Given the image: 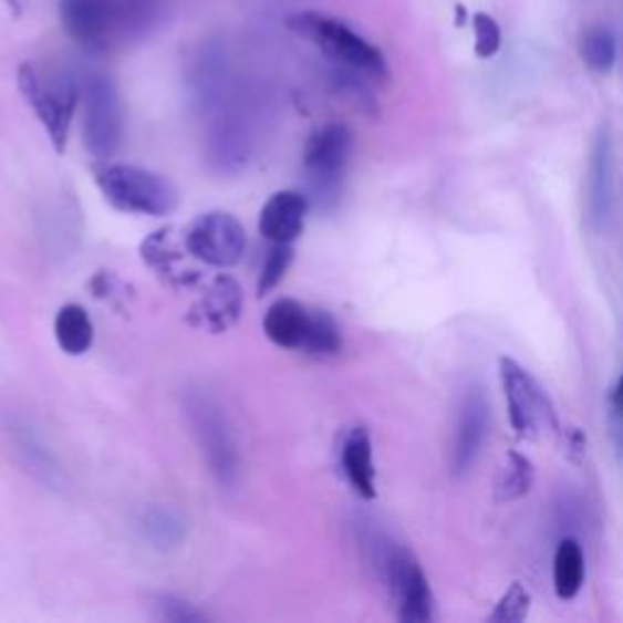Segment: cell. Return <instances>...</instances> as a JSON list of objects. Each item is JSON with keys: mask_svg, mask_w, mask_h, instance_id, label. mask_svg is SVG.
<instances>
[{"mask_svg": "<svg viewBox=\"0 0 623 623\" xmlns=\"http://www.w3.org/2000/svg\"><path fill=\"white\" fill-rule=\"evenodd\" d=\"M54 336L59 349L69 356H83L93 346V322L81 304H64L56 312Z\"/></svg>", "mask_w": 623, "mask_h": 623, "instance_id": "obj_18", "label": "cell"}, {"mask_svg": "<svg viewBox=\"0 0 623 623\" xmlns=\"http://www.w3.org/2000/svg\"><path fill=\"white\" fill-rule=\"evenodd\" d=\"M584 584V553L575 539H563L553 555V590L558 600H575Z\"/></svg>", "mask_w": 623, "mask_h": 623, "instance_id": "obj_17", "label": "cell"}, {"mask_svg": "<svg viewBox=\"0 0 623 623\" xmlns=\"http://www.w3.org/2000/svg\"><path fill=\"white\" fill-rule=\"evenodd\" d=\"M292 263V243H273V249L268 251L263 268H261V278H259V295H268L280 280L285 278L288 268Z\"/></svg>", "mask_w": 623, "mask_h": 623, "instance_id": "obj_24", "label": "cell"}, {"mask_svg": "<svg viewBox=\"0 0 623 623\" xmlns=\"http://www.w3.org/2000/svg\"><path fill=\"white\" fill-rule=\"evenodd\" d=\"M619 44L616 34L609 28H592L582 34L580 40V56L590 71L594 73H609L616 64Z\"/></svg>", "mask_w": 623, "mask_h": 623, "instance_id": "obj_22", "label": "cell"}, {"mask_svg": "<svg viewBox=\"0 0 623 623\" xmlns=\"http://www.w3.org/2000/svg\"><path fill=\"white\" fill-rule=\"evenodd\" d=\"M288 28L312 42L344 73H356V76L371 81H385L390 76L385 54L346 22L324 15V12L304 10L288 18Z\"/></svg>", "mask_w": 623, "mask_h": 623, "instance_id": "obj_2", "label": "cell"}, {"mask_svg": "<svg viewBox=\"0 0 623 623\" xmlns=\"http://www.w3.org/2000/svg\"><path fill=\"white\" fill-rule=\"evenodd\" d=\"M310 200L298 190H280L263 205L259 231L271 243H292L304 229Z\"/></svg>", "mask_w": 623, "mask_h": 623, "instance_id": "obj_14", "label": "cell"}, {"mask_svg": "<svg viewBox=\"0 0 623 623\" xmlns=\"http://www.w3.org/2000/svg\"><path fill=\"white\" fill-rule=\"evenodd\" d=\"M531 609V594L523 588L521 582H511L509 590L499 596L495 604V612L490 614V621L495 623H519L529 616Z\"/></svg>", "mask_w": 623, "mask_h": 623, "instance_id": "obj_23", "label": "cell"}, {"mask_svg": "<svg viewBox=\"0 0 623 623\" xmlns=\"http://www.w3.org/2000/svg\"><path fill=\"white\" fill-rule=\"evenodd\" d=\"M156 619L168 623H200L205 621V614H200L193 604L178 600V596L166 594L156 600Z\"/></svg>", "mask_w": 623, "mask_h": 623, "instance_id": "obj_26", "label": "cell"}, {"mask_svg": "<svg viewBox=\"0 0 623 623\" xmlns=\"http://www.w3.org/2000/svg\"><path fill=\"white\" fill-rule=\"evenodd\" d=\"M351 149V129L346 125H339V122H329V125L310 134L308 144H304L302 164L314 200L320 205H329L339 198Z\"/></svg>", "mask_w": 623, "mask_h": 623, "instance_id": "obj_10", "label": "cell"}, {"mask_svg": "<svg viewBox=\"0 0 623 623\" xmlns=\"http://www.w3.org/2000/svg\"><path fill=\"white\" fill-rule=\"evenodd\" d=\"M341 470L361 499H375L373 442L365 426H353L341 442Z\"/></svg>", "mask_w": 623, "mask_h": 623, "instance_id": "obj_16", "label": "cell"}, {"mask_svg": "<svg viewBox=\"0 0 623 623\" xmlns=\"http://www.w3.org/2000/svg\"><path fill=\"white\" fill-rule=\"evenodd\" d=\"M536 480V468L531 458H527L519 450H509L505 466L499 468L495 482V499L497 502H517L531 492Z\"/></svg>", "mask_w": 623, "mask_h": 623, "instance_id": "obj_20", "label": "cell"}, {"mask_svg": "<svg viewBox=\"0 0 623 623\" xmlns=\"http://www.w3.org/2000/svg\"><path fill=\"white\" fill-rule=\"evenodd\" d=\"M186 251L205 266L231 268L247 251V231L235 215L207 212L188 227Z\"/></svg>", "mask_w": 623, "mask_h": 623, "instance_id": "obj_11", "label": "cell"}, {"mask_svg": "<svg viewBox=\"0 0 623 623\" xmlns=\"http://www.w3.org/2000/svg\"><path fill=\"white\" fill-rule=\"evenodd\" d=\"M499 383L505 390L509 424L519 438L536 442L543 434H558V414L541 383L515 359H499Z\"/></svg>", "mask_w": 623, "mask_h": 623, "instance_id": "obj_6", "label": "cell"}, {"mask_svg": "<svg viewBox=\"0 0 623 623\" xmlns=\"http://www.w3.org/2000/svg\"><path fill=\"white\" fill-rule=\"evenodd\" d=\"M142 259L144 263H149L154 271L164 273L170 283H193L198 273H183L180 261H183V253L176 247L174 237H170V231L162 229V231H154V235L142 243Z\"/></svg>", "mask_w": 623, "mask_h": 623, "instance_id": "obj_19", "label": "cell"}, {"mask_svg": "<svg viewBox=\"0 0 623 623\" xmlns=\"http://www.w3.org/2000/svg\"><path fill=\"white\" fill-rule=\"evenodd\" d=\"M487 426H490V405H487V399L478 387H470L458 405L454 446H450V473L456 478L468 473L475 458H478Z\"/></svg>", "mask_w": 623, "mask_h": 623, "instance_id": "obj_12", "label": "cell"}, {"mask_svg": "<svg viewBox=\"0 0 623 623\" xmlns=\"http://www.w3.org/2000/svg\"><path fill=\"white\" fill-rule=\"evenodd\" d=\"M584 446H588V436H584L580 429H572L568 434V454L570 458H580L584 454Z\"/></svg>", "mask_w": 623, "mask_h": 623, "instance_id": "obj_28", "label": "cell"}, {"mask_svg": "<svg viewBox=\"0 0 623 623\" xmlns=\"http://www.w3.org/2000/svg\"><path fill=\"white\" fill-rule=\"evenodd\" d=\"M609 429H612L614 446L623 460V373L609 395Z\"/></svg>", "mask_w": 623, "mask_h": 623, "instance_id": "obj_27", "label": "cell"}, {"mask_svg": "<svg viewBox=\"0 0 623 623\" xmlns=\"http://www.w3.org/2000/svg\"><path fill=\"white\" fill-rule=\"evenodd\" d=\"M83 97V142L85 149L97 162L115 156L122 134H125V115L117 83L107 73H91L81 83Z\"/></svg>", "mask_w": 623, "mask_h": 623, "instance_id": "obj_8", "label": "cell"}, {"mask_svg": "<svg viewBox=\"0 0 623 623\" xmlns=\"http://www.w3.org/2000/svg\"><path fill=\"white\" fill-rule=\"evenodd\" d=\"M263 334L280 349L304 351L312 356H336L344 346L341 326L332 314L290 298H280L268 308Z\"/></svg>", "mask_w": 623, "mask_h": 623, "instance_id": "obj_4", "label": "cell"}, {"mask_svg": "<svg viewBox=\"0 0 623 623\" xmlns=\"http://www.w3.org/2000/svg\"><path fill=\"white\" fill-rule=\"evenodd\" d=\"M95 183L103 198L127 215L166 217L178 205L174 183L142 166L105 164L95 170Z\"/></svg>", "mask_w": 623, "mask_h": 623, "instance_id": "obj_5", "label": "cell"}, {"mask_svg": "<svg viewBox=\"0 0 623 623\" xmlns=\"http://www.w3.org/2000/svg\"><path fill=\"white\" fill-rule=\"evenodd\" d=\"M371 546V563L383 578L402 623H432L436 619V600L419 560L405 546L387 536L373 533L365 539Z\"/></svg>", "mask_w": 623, "mask_h": 623, "instance_id": "obj_3", "label": "cell"}, {"mask_svg": "<svg viewBox=\"0 0 623 623\" xmlns=\"http://www.w3.org/2000/svg\"><path fill=\"white\" fill-rule=\"evenodd\" d=\"M18 89L24 101L42 122L49 142L61 154L66 149L73 113L81 101V83L71 76L46 79L32 64H22L18 71Z\"/></svg>", "mask_w": 623, "mask_h": 623, "instance_id": "obj_7", "label": "cell"}, {"mask_svg": "<svg viewBox=\"0 0 623 623\" xmlns=\"http://www.w3.org/2000/svg\"><path fill=\"white\" fill-rule=\"evenodd\" d=\"M156 0H59L61 28L93 54L142 40L156 22Z\"/></svg>", "mask_w": 623, "mask_h": 623, "instance_id": "obj_1", "label": "cell"}, {"mask_svg": "<svg viewBox=\"0 0 623 623\" xmlns=\"http://www.w3.org/2000/svg\"><path fill=\"white\" fill-rule=\"evenodd\" d=\"M609 203H612V137H609V129L602 127L592 144L588 164V195H584V207H588V219L592 227H602L609 215Z\"/></svg>", "mask_w": 623, "mask_h": 623, "instance_id": "obj_15", "label": "cell"}, {"mask_svg": "<svg viewBox=\"0 0 623 623\" xmlns=\"http://www.w3.org/2000/svg\"><path fill=\"white\" fill-rule=\"evenodd\" d=\"M241 308L243 298L237 280L219 276L205 290V295L195 302V308L190 310V324L207 329L212 334H222L239 320Z\"/></svg>", "mask_w": 623, "mask_h": 623, "instance_id": "obj_13", "label": "cell"}, {"mask_svg": "<svg viewBox=\"0 0 623 623\" xmlns=\"http://www.w3.org/2000/svg\"><path fill=\"white\" fill-rule=\"evenodd\" d=\"M186 521L168 507H152L142 517L144 539L152 541L156 548H176L186 539Z\"/></svg>", "mask_w": 623, "mask_h": 623, "instance_id": "obj_21", "label": "cell"}, {"mask_svg": "<svg viewBox=\"0 0 623 623\" xmlns=\"http://www.w3.org/2000/svg\"><path fill=\"white\" fill-rule=\"evenodd\" d=\"M186 414L215 480L231 490L239 482V450L222 407L210 395L190 393Z\"/></svg>", "mask_w": 623, "mask_h": 623, "instance_id": "obj_9", "label": "cell"}, {"mask_svg": "<svg viewBox=\"0 0 623 623\" xmlns=\"http://www.w3.org/2000/svg\"><path fill=\"white\" fill-rule=\"evenodd\" d=\"M473 32H475V54L480 59H492L499 46H502V30L492 15L487 12H475L473 15Z\"/></svg>", "mask_w": 623, "mask_h": 623, "instance_id": "obj_25", "label": "cell"}]
</instances>
